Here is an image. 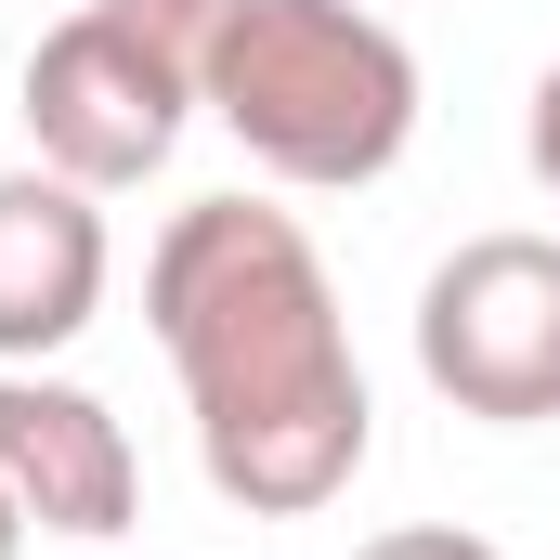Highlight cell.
<instances>
[{
    "instance_id": "cell-6",
    "label": "cell",
    "mask_w": 560,
    "mask_h": 560,
    "mask_svg": "<svg viewBox=\"0 0 560 560\" xmlns=\"http://www.w3.org/2000/svg\"><path fill=\"white\" fill-rule=\"evenodd\" d=\"M118 275V235H105V196L66 183V170H0V365H52L66 339H92Z\"/></svg>"
},
{
    "instance_id": "cell-1",
    "label": "cell",
    "mask_w": 560,
    "mask_h": 560,
    "mask_svg": "<svg viewBox=\"0 0 560 560\" xmlns=\"http://www.w3.org/2000/svg\"><path fill=\"white\" fill-rule=\"evenodd\" d=\"M143 326L196 405V469L222 509L313 522L352 495L378 405H365L339 287H326V248L300 235V209H261V196L170 209V235L143 261Z\"/></svg>"
},
{
    "instance_id": "cell-4",
    "label": "cell",
    "mask_w": 560,
    "mask_h": 560,
    "mask_svg": "<svg viewBox=\"0 0 560 560\" xmlns=\"http://www.w3.org/2000/svg\"><path fill=\"white\" fill-rule=\"evenodd\" d=\"M13 118L39 143V170H66V183H92V196H131V183L170 170V143L196 131V79L156 66L131 26L92 0V13H66V26L26 52Z\"/></svg>"
},
{
    "instance_id": "cell-10",
    "label": "cell",
    "mask_w": 560,
    "mask_h": 560,
    "mask_svg": "<svg viewBox=\"0 0 560 560\" xmlns=\"http://www.w3.org/2000/svg\"><path fill=\"white\" fill-rule=\"evenodd\" d=\"M13 548H26V509H13V495H0V560H13Z\"/></svg>"
},
{
    "instance_id": "cell-2",
    "label": "cell",
    "mask_w": 560,
    "mask_h": 560,
    "mask_svg": "<svg viewBox=\"0 0 560 560\" xmlns=\"http://www.w3.org/2000/svg\"><path fill=\"white\" fill-rule=\"evenodd\" d=\"M209 118L300 196H352L418 143V52L378 0H235L209 52Z\"/></svg>"
},
{
    "instance_id": "cell-11",
    "label": "cell",
    "mask_w": 560,
    "mask_h": 560,
    "mask_svg": "<svg viewBox=\"0 0 560 560\" xmlns=\"http://www.w3.org/2000/svg\"><path fill=\"white\" fill-rule=\"evenodd\" d=\"M79 560H105V548H79Z\"/></svg>"
},
{
    "instance_id": "cell-5",
    "label": "cell",
    "mask_w": 560,
    "mask_h": 560,
    "mask_svg": "<svg viewBox=\"0 0 560 560\" xmlns=\"http://www.w3.org/2000/svg\"><path fill=\"white\" fill-rule=\"evenodd\" d=\"M0 495L26 509V535L118 548L143 522V456L118 430V405L52 378V365H0Z\"/></svg>"
},
{
    "instance_id": "cell-9",
    "label": "cell",
    "mask_w": 560,
    "mask_h": 560,
    "mask_svg": "<svg viewBox=\"0 0 560 560\" xmlns=\"http://www.w3.org/2000/svg\"><path fill=\"white\" fill-rule=\"evenodd\" d=\"M522 156H535V183L560 196V66L535 79V105H522Z\"/></svg>"
},
{
    "instance_id": "cell-3",
    "label": "cell",
    "mask_w": 560,
    "mask_h": 560,
    "mask_svg": "<svg viewBox=\"0 0 560 560\" xmlns=\"http://www.w3.org/2000/svg\"><path fill=\"white\" fill-rule=\"evenodd\" d=\"M418 378L482 430H548L560 418V235L495 222V235H456L430 261Z\"/></svg>"
},
{
    "instance_id": "cell-8",
    "label": "cell",
    "mask_w": 560,
    "mask_h": 560,
    "mask_svg": "<svg viewBox=\"0 0 560 560\" xmlns=\"http://www.w3.org/2000/svg\"><path fill=\"white\" fill-rule=\"evenodd\" d=\"M352 560H509V548L469 535V522H392V535H365Z\"/></svg>"
},
{
    "instance_id": "cell-7",
    "label": "cell",
    "mask_w": 560,
    "mask_h": 560,
    "mask_svg": "<svg viewBox=\"0 0 560 560\" xmlns=\"http://www.w3.org/2000/svg\"><path fill=\"white\" fill-rule=\"evenodd\" d=\"M118 26H131L156 66H183L196 79V105H209V52H222V26H235V0H105Z\"/></svg>"
}]
</instances>
